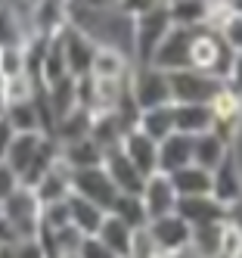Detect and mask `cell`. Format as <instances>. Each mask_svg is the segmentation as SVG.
Listing matches in <instances>:
<instances>
[{"mask_svg": "<svg viewBox=\"0 0 242 258\" xmlns=\"http://www.w3.org/2000/svg\"><path fill=\"white\" fill-rule=\"evenodd\" d=\"M171 180H174V190L180 199L183 196H211V190H214V177L202 165H186V168L171 174Z\"/></svg>", "mask_w": 242, "mask_h": 258, "instance_id": "obj_24", "label": "cell"}, {"mask_svg": "<svg viewBox=\"0 0 242 258\" xmlns=\"http://www.w3.org/2000/svg\"><path fill=\"white\" fill-rule=\"evenodd\" d=\"M233 56L236 53L220 41V34L214 28H196L193 50H190V69H199L205 75H214L223 81L233 66Z\"/></svg>", "mask_w": 242, "mask_h": 258, "instance_id": "obj_3", "label": "cell"}, {"mask_svg": "<svg viewBox=\"0 0 242 258\" xmlns=\"http://www.w3.org/2000/svg\"><path fill=\"white\" fill-rule=\"evenodd\" d=\"M41 199V206H56V202H65L71 196V168L59 159L53 168L31 187Z\"/></svg>", "mask_w": 242, "mask_h": 258, "instance_id": "obj_20", "label": "cell"}, {"mask_svg": "<svg viewBox=\"0 0 242 258\" xmlns=\"http://www.w3.org/2000/svg\"><path fill=\"white\" fill-rule=\"evenodd\" d=\"M230 4H236V0H230Z\"/></svg>", "mask_w": 242, "mask_h": 258, "instance_id": "obj_42", "label": "cell"}, {"mask_svg": "<svg viewBox=\"0 0 242 258\" xmlns=\"http://www.w3.org/2000/svg\"><path fill=\"white\" fill-rule=\"evenodd\" d=\"M177 215L190 227H205V224H223L227 221V206L217 202L214 196H183L177 202Z\"/></svg>", "mask_w": 242, "mask_h": 258, "instance_id": "obj_15", "label": "cell"}, {"mask_svg": "<svg viewBox=\"0 0 242 258\" xmlns=\"http://www.w3.org/2000/svg\"><path fill=\"white\" fill-rule=\"evenodd\" d=\"M137 233L140 230H134V227H127L121 218H115V215H106V221H103V227L97 230V236L103 239V243L115 252L118 258H127L130 252H134V243H137Z\"/></svg>", "mask_w": 242, "mask_h": 258, "instance_id": "obj_22", "label": "cell"}, {"mask_svg": "<svg viewBox=\"0 0 242 258\" xmlns=\"http://www.w3.org/2000/svg\"><path fill=\"white\" fill-rule=\"evenodd\" d=\"M90 131H93V112L78 106V109H71L68 115H62L59 121H56L53 140L59 146H65V143H74V140H87Z\"/></svg>", "mask_w": 242, "mask_h": 258, "instance_id": "obj_23", "label": "cell"}, {"mask_svg": "<svg viewBox=\"0 0 242 258\" xmlns=\"http://www.w3.org/2000/svg\"><path fill=\"white\" fill-rule=\"evenodd\" d=\"M0 4H19V0H0Z\"/></svg>", "mask_w": 242, "mask_h": 258, "instance_id": "obj_41", "label": "cell"}, {"mask_svg": "<svg viewBox=\"0 0 242 258\" xmlns=\"http://www.w3.org/2000/svg\"><path fill=\"white\" fill-rule=\"evenodd\" d=\"M227 87H223L220 78L205 75L199 69H180L171 72V97L174 103H202V106H214Z\"/></svg>", "mask_w": 242, "mask_h": 258, "instance_id": "obj_4", "label": "cell"}, {"mask_svg": "<svg viewBox=\"0 0 242 258\" xmlns=\"http://www.w3.org/2000/svg\"><path fill=\"white\" fill-rule=\"evenodd\" d=\"M233 10H236V13H242V0H236V4H233Z\"/></svg>", "mask_w": 242, "mask_h": 258, "instance_id": "obj_40", "label": "cell"}, {"mask_svg": "<svg viewBox=\"0 0 242 258\" xmlns=\"http://www.w3.org/2000/svg\"><path fill=\"white\" fill-rule=\"evenodd\" d=\"M109 215L121 218L124 224L134 227V230H146V224H149V215L143 209L140 193H118V199H115V206L109 209Z\"/></svg>", "mask_w": 242, "mask_h": 258, "instance_id": "obj_29", "label": "cell"}, {"mask_svg": "<svg viewBox=\"0 0 242 258\" xmlns=\"http://www.w3.org/2000/svg\"><path fill=\"white\" fill-rule=\"evenodd\" d=\"M168 258H205V255H199L193 246H186V249H180V252H174V255H168Z\"/></svg>", "mask_w": 242, "mask_h": 258, "instance_id": "obj_38", "label": "cell"}, {"mask_svg": "<svg viewBox=\"0 0 242 258\" xmlns=\"http://www.w3.org/2000/svg\"><path fill=\"white\" fill-rule=\"evenodd\" d=\"M59 44H62V56H65L68 75L71 78H87L90 66H93V56H97V44H93L84 31H78L74 25H68L59 34Z\"/></svg>", "mask_w": 242, "mask_h": 258, "instance_id": "obj_12", "label": "cell"}, {"mask_svg": "<svg viewBox=\"0 0 242 258\" xmlns=\"http://www.w3.org/2000/svg\"><path fill=\"white\" fill-rule=\"evenodd\" d=\"M71 0H34L28 4V28L31 38H56L68 28Z\"/></svg>", "mask_w": 242, "mask_h": 258, "instance_id": "obj_9", "label": "cell"}, {"mask_svg": "<svg viewBox=\"0 0 242 258\" xmlns=\"http://www.w3.org/2000/svg\"><path fill=\"white\" fill-rule=\"evenodd\" d=\"M78 258H118V255L112 252L100 236H84L81 249H78Z\"/></svg>", "mask_w": 242, "mask_h": 258, "instance_id": "obj_32", "label": "cell"}, {"mask_svg": "<svg viewBox=\"0 0 242 258\" xmlns=\"http://www.w3.org/2000/svg\"><path fill=\"white\" fill-rule=\"evenodd\" d=\"M0 258H16V243H10V246H0Z\"/></svg>", "mask_w": 242, "mask_h": 258, "instance_id": "obj_39", "label": "cell"}, {"mask_svg": "<svg viewBox=\"0 0 242 258\" xmlns=\"http://www.w3.org/2000/svg\"><path fill=\"white\" fill-rule=\"evenodd\" d=\"M217 127L214 106H202V103H174V131L186 137H202L211 134Z\"/></svg>", "mask_w": 242, "mask_h": 258, "instance_id": "obj_14", "label": "cell"}, {"mask_svg": "<svg viewBox=\"0 0 242 258\" xmlns=\"http://www.w3.org/2000/svg\"><path fill=\"white\" fill-rule=\"evenodd\" d=\"M223 87H227V94H233L236 100H242V53L233 56V66L227 72V78H223Z\"/></svg>", "mask_w": 242, "mask_h": 258, "instance_id": "obj_34", "label": "cell"}, {"mask_svg": "<svg viewBox=\"0 0 242 258\" xmlns=\"http://www.w3.org/2000/svg\"><path fill=\"white\" fill-rule=\"evenodd\" d=\"M174 28V19H171V10H168V4L149 10L143 16H137V28H134V59L137 62H149L155 56L158 44L165 41V34Z\"/></svg>", "mask_w": 242, "mask_h": 258, "instance_id": "obj_5", "label": "cell"}, {"mask_svg": "<svg viewBox=\"0 0 242 258\" xmlns=\"http://www.w3.org/2000/svg\"><path fill=\"white\" fill-rule=\"evenodd\" d=\"M68 215H71V227L78 230V233H84V236H97V230L103 227V221H106L109 212L71 193V196H68Z\"/></svg>", "mask_w": 242, "mask_h": 258, "instance_id": "obj_26", "label": "cell"}, {"mask_svg": "<svg viewBox=\"0 0 242 258\" xmlns=\"http://www.w3.org/2000/svg\"><path fill=\"white\" fill-rule=\"evenodd\" d=\"M146 236L152 239V246L168 258V255H174V252H180V249H186L193 243V227L174 212V215L149 221V224H146Z\"/></svg>", "mask_w": 242, "mask_h": 258, "instance_id": "obj_10", "label": "cell"}, {"mask_svg": "<svg viewBox=\"0 0 242 258\" xmlns=\"http://www.w3.org/2000/svg\"><path fill=\"white\" fill-rule=\"evenodd\" d=\"M0 209H4V215L10 218V224L19 233V239H34L37 236L44 206H41V199H37V193L28 187V183H22L10 199L0 202Z\"/></svg>", "mask_w": 242, "mask_h": 258, "instance_id": "obj_6", "label": "cell"}, {"mask_svg": "<svg viewBox=\"0 0 242 258\" xmlns=\"http://www.w3.org/2000/svg\"><path fill=\"white\" fill-rule=\"evenodd\" d=\"M227 224V221H223ZM223 224H205L193 227V249L205 258H220V243H223Z\"/></svg>", "mask_w": 242, "mask_h": 258, "instance_id": "obj_31", "label": "cell"}, {"mask_svg": "<svg viewBox=\"0 0 242 258\" xmlns=\"http://www.w3.org/2000/svg\"><path fill=\"white\" fill-rule=\"evenodd\" d=\"M47 134H13V140H10V146H7V153H4V162L10 165V168L22 177V183H25V177H28V171L34 168V162H37V156L44 153V146H47Z\"/></svg>", "mask_w": 242, "mask_h": 258, "instance_id": "obj_13", "label": "cell"}, {"mask_svg": "<svg viewBox=\"0 0 242 258\" xmlns=\"http://www.w3.org/2000/svg\"><path fill=\"white\" fill-rule=\"evenodd\" d=\"M19 187H22V177H19L13 168H10V165L4 162V159H0V202H4V199H10Z\"/></svg>", "mask_w": 242, "mask_h": 258, "instance_id": "obj_33", "label": "cell"}, {"mask_svg": "<svg viewBox=\"0 0 242 258\" xmlns=\"http://www.w3.org/2000/svg\"><path fill=\"white\" fill-rule=\"evenodd\" d=\"M10 243H19V233L13 230L10 218L4 215V209H0V246H10Z\"/></svg>", "mask_w": 242, "mask_h": 258, "instance_id": "obj_36", "label": "cell"}, {"mask_svg": "<svg viewBox=\"0 0 242 258\" xmlns=\"http://www.w3.org/2000/svg\"><path fill=\"white\" fill-rule=\"evenodd\" d=\"M74 7H93V10H106V7H121V0H71Z\"/></svg>", "mask_w": 242, "mask_h": 258, "instance_id": "obj_37", "label": "cell"}, {"mask_svg": "<svg viewBox=\"0 0 242 258\" xmlns=\"http://www.w3.org/2000/svg\"><path fill=\"white\" fill-rule=\"evenodd\" d=\"M71 193L93 202V206H100V209H106V212L115 206V199H118V190H115V183H112V177L106 174L103 165L71 171Z\"/></svg>", "mask_w": 242, "mask_h": 258, "instance_id": "obj_8", "label": "cell"}, {"mask_svg": "<svg viewBox=\"0 0 242 258\" xmlns=\"http://www.w3.org/2000/svg\"><path fill=\"white\" fill-rule=\"evenodd\" d=\"M193 150H196V137L186 134H171L158 143V171L162 174H174L186 165H193Z\"/></svg>", "mask_w": 242, "mask_h": 258, "instance_id": "obj_19", "label": "cell"}, {"mask_svg": "<svg viewBox=\"0 0 242 258\" xmlns=\"http://www.w3.org/2000/svg\"><path fill=\"white\" fill-rule=\"evenodd\" d=\"M140 199H143V209H146L149 221L165 218V215H174L177 212V202H180L171 174H162V171L146 177L143 190H140Z\"/></svg>", "mask_w": 242, "mask_h": 258, "instance_id": "obj_11", "label": "cell"}, {"mask_svg": "<svg viewBox=\"0 0 242 258\" xmlns=\"http://www.w3.org/2000/svg\"><path fill=\"white\" fill-rule=\"evenodd\" d=\"M137 127L146 134V137H152V140H165V137H171L174 134V103L171 106H158V109H146V112L137 115Z\"/></svg>", "mask_w": 242, "mask_h": 258, "instance_id": "obj_28", "label": "cell"}, {"mask_svg": "<svg viewBox=\"0 0 242 258\" xmlns=\"http://www.w3.org/2000/svg\"><path fill=\"white\" fill-rule=\"evenodd\" d=\"M211 28L220 34V41L227 44L233 53H242V13H236L233 7H227V10L214 13Z\"/></svg>", "mask_w": 242, "mask_h": 258, "instance_id": "obj_30", "label": "cell"}, {"mask_svg": "<svg viewBox=\"0 0 242 258\" xmlns=\"http://www.w3.org/2000/svg\"><path fill=\"white\" fill-rule=\"evenodd\" d=\"M127 94L130 103L137 106V112H146V109H158V106H171V75L155 66H143L137 62L130 69V78H127Z\"/></svg>", "mask_w": 242, "mask_h": 258, "instance_id": "obj_2", "label": "cell"}, {"mask_svg": "<svg viewBox=\"0 0 242 258\" xmlns=\"http://www.w3.org/2000/svg\"><path fill=\"white\" fill-rule=\"evenodd\" d=\"M127 258H130V255H127Z\"/></svg>", "mask_w": 242, "mask_h": 258, "instance_id": "obj_43", "label": "cell"}, {"mask_svg": "<svg viewBox=\"0 0 242 258\" xmlns=\"http://www.w3.org/2000/svg\"><path fill=\"white\" fill-rule=\"evenodd\" d=\"M211 177H214V190H211V196H214L217 202H223V206L230 209L233 202L242 199V174H239V168H236L233 156L223 162L220 168H214Z\"/></svg>", "mask_w": 242, "mask_h": 258, "instance_id": "obj_27", "label": "cell"}, {"mask_svg": "<svg viewBox=\"0 0 242 258\" xmlns=\"http://www.w3.org/2000/svg\"><path fill=\"white\" fill-rule=\"evenodd\" d=\"M59 159L71 171H81V168H97V165H103L106 153L100 150V143L93 137H87V140H74V143L59 146Z\"/></svg>", "mask_w": 242, "mask_h": 258, "instance_id": "obj_25", "label": "cell"}, {"mask_svg": "<svg viewBox=\"0 0 242 258\" xmlns=\"http://www.w3.org/2000/svg\"><path fill=\"white\" fill-rule=\"evenodd\" d=\"M118 150L130 159L140 168V174H155L158 171V140H152V137H146L140 127L134 124L130 131L124 134V140H121V146Z\"/></svg>", "mask_w": 242, "mask_h": 258, "instance_id": "obj_16", "label": "cell"}, {"mask_svg": "<svg viewBox=\"0 0 242 258\" xmlns=\"http://www.w3.org/2000/svg\"><path fill=\"white\" fill-rule=\"evenodd\" d=\"M103 168H106V174L112 177V183H115L118 193H140L143 183H146V174H140V168H137V165L130 162L121 150L106 153Z\"/></svg>", "mask_w": 242, "mask_h": 258, "instance_id": "obj_17", "label": "cell"}, {"mask_svg": "<svg viewBox=\"0 0 242 258\" xmlns=\"http://www.w3.org/2000/svg\"><path fill=\"white\" fill-rule=\"evenodd\" d=\"M68 25L84 31L97 47H112V50H121V53H127V56H134V28H137V19L127 10H121V7L93 10V7H74L71 4Z\"/></svg>", "mask_w": 242, "mask_h": 258, "instance_id": "obj_1", "label": "cell"}, {"mask_svg": "<svg viewBox=\"0 0 242 258\" xmlns=\"http://www.w3.org/2000/svg\"><path fill=\"white\" fill-rule=\"evenodd\" d=\"M134 66H137L134 56H127V53L112 50V47H97V56H93V66H90V78H97V81H127Z\"/></svg>", "mask_w": 242, "mask_h": 258, "instance_id": "obj_18", "label": "cell"}, {"mask_svg": "<svg viewBox=\"0 0 242 258\" xmlns=\"http://www.w3.org/2000/svg\"><path fill=\"white\" fill-rule=\"evenodd\" d=\"M193 38H196V28H183L174 25L171 31L165 34V41L158 44L155 56L149 59L146 66H155L162 72H180V69H190V50H193Z\"/></svg>", "mask_w": 242, "mask_h": 258, "instance_id": "obj_7", "label": "cell"}, {"mask_svg": "<svg viewBox=\"0 0 242 258\" xmlns=\"http://www.w3.org/2000/svg\"><path fill=\"white\" fill-rule=\"evenodd\" d=\"M16 258H47L37 239H19L16 243Z\"/></svg>", "mask_w": 242, "mask_h": 258, "instance_id": "obj_35", "label": "cell"}, {"mask_svg": "<svg viewBox=\"0 0 242 258\" xmlns=\"http://www.w3.org/2000/svg\"><path fill=\"white\" fill-rule=\"evenodd\" d=\"M230 159V137H223L217 131L196 137V150H193V165H202V168H220L223 162Z\"/></svg>", "mask_w": 242, "mask_h": 258, "instance_id": "obj_21", "label": "cell"}]
</instances>
